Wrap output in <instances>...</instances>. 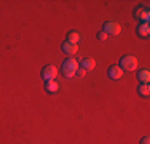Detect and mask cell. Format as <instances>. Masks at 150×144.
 Segmentation results:
<instances>
[{
    "label": "cell",
    "mask_w": 150,
    "mask_h": 144,
    "mask_svg": "<svg viewBox=\"0 0 150 144\" xmlns=\"http://www.w3.org/2000/svg\"><path fill=\"white\" fill-rule=\"evenodd\" d=\"M78 67H80V64H78L74 58H67V59L62 63V75L67 77V78H72Z\"/></svg>",
    "instance_id": "1"
},
{
    "label": "cell",
    "mask_w": 150,
    "mask_h": 144,
    "mask_svg": "<svg viewBox=\"0 0 150 144\" xmlns=\"http://www.w3.org/2000/svg\"><path fill=\"white\" fill-rule=\"evenodd\" d=\"M118 67L121 71H136V69H137V58L133 56V55L121 56Z\"/></svg>",
    "instance_id": "2"
},
{
    "label": "cell",
    "mask_w": 150,
    "mask_h": 144,
    "mask_svg": "<svg viewBox=\"0 0 150 144\" xmlns=\"http://www.w3.org/2000/svg\"><path fill=\"white\" fill-rule=\"evenodd\" d=\"M42 78H43L45 82H50V80H54L56 75H58V69H56L53 64H48V66H45L43 69L40 72Z\"/></svg>",
    "instance_id": "3"
},
{
    "label": "cell",
    "mask_w": 150,
    "mask_h": 144,
    "mask_svg": "<svg viewBox=\"0 0 150 144\" xmlns=\"http://www.w3.org/2000/svg\"><path fill=\"white\" fill-rule=\"evenodd\" d=\"M102 31L107 35H118L121 32V26L118 23H115V21H107V23H104V26H102Z\"/></svg>",
    "instance_id": "4"
},
{
    "label": "cell",
    "mask_w": 150,
    "mask_h": 144,
    "mask_svg": "<svg viewBox=\"0 0 150 144\" xmlns=\"http://www.w3.org/2000/svg\"><path fill=\"white\" fill-rule=\"evenodd\" d=\"M134 18L136 19H139L141 23H149L150 19V11L147 6H137V8L134 10Z\"/></svg>",
    "instance_id": "5"
},
{
    "label": "cell",
    "mask_w": 150,
    "mask_h": 144,
    "mask_svg": "<svg viewBox=\"0 0 150 144\" xmlns=\"http://www.w3.org/2000/svg\"><path fill=\"white\" fill-rule=\"evenodd\" d=\"M107 75H109V78H112V80H120V78L123 77V71H121L118 66H110L109 69H107Z\"/></svg>",
    "instance_id": "6"
},
{
    "label": "cell",
    "mask_w": 150,
    "mask_h": 144,
    "mask_svg": "<svg viewBox=\"0 0 150 144\" xmlns=\"http://www.w3.org/2000/svg\"><path fill=\"white\" fill-rule=\"evenodd\" d=\"M61 50H62L66 55H75V53L78 51V45H74V43H70V42H62V45H61Z\"/></svg>",
    "instance_id": "7"
},
{
    "label": "cell",
    "mask_w": 150,
    "mask_h": 144,
    "mask_svg": "<svg viewBox=\"0 0 150 144\" xmlns=\"http://www.w3.org/2000/svg\"><path fill=\"white\" fill-rule=\"evenodd\" d=\"M136 34H137L139 37H149V34H150L149 23H139L137 29H136Z\"/></svg>",
    "instance_id": "8"
},
{
    "label": "cell",
    "mask_w": 150,
    "mask_h": 144,
    "mask_svg": "<svg viewBox=\"0 0 150 144\" xmlns=\"http://www.w3.org/2000/svg\"><path fill=\"white\" fill-rule=\"evenodd\" d=\"M80 67L85 71H93L96 67V61L93 59V58H83L80 63Z\"/></svg>",
    "instance_id": "9"
},
{
    "label": "cell",
    "mask_w": 150,
    "mask_h": 144,
    "mask_svg": "<svg viewBox=\"0 0 150 144\" xmlns=\"http://www.w3.org/2000/svg\"><path fill=\"white\" fill-rule=\"evenodd\" d=\"M66 40L70 42V43H74V45H78V43H80V40H81V37H80V34H78V32L70 31V32H67Z\"/></svg>",
    "instance_id": "10"
},
{
    "label": "cell",
    "mask_w": 150,
    "mask_h": 144,
    "mask_svg": "<svg viewBox=\"0 0 150 144\" xmlns=\"http://www.w3.org/2000/svg\"><path fill=\"white\" fill-rule=\"evenodd\" d=\"M137 80L141 83H149L150 82V71L149 69H142L137 72Z\"/></svg>",
    "instance_id": "11"
},
{
    "label": "cell",
    "mask_w": 150,
    "mask_h": 144,
    "mask_svg": "<svg viewBox=\"0 0 150 144\" xmlns=\"http://www.w3.org/2000/svg\"><path fill=\"white\" fill-rule=\"evenodd\" d=\"M45 90H46L48 93H58V90H59V85H58V82H54V80L45 82Z\"/></svg>",
    "instance_id": "12"
},
{
    "label": "cell",
    "mask_w": 150,
    "mask_h": 144,
    "mask_svg": "<svg viewBox=\"0 0 150 144\" xmlns=\"http://www.w3.org/2000/svg\"><path fill=\"white\" fill-rule=\"evenodd\" d=\"M137 93H139L141 96H144V98H147V96L150 95V85H149V83H139Z\"/></svg>",
    "instance_id": "13"
},
{
    "label": "cell",
    "mask_w": 150,
    "mask_h": 144,
    "mask_svg": "<svg viewBox=\"0 0 150 144\" xmlns=\"http://www.w3.org/2000/svg\"><path fill=\"white\" fill-rule=\"evenodd\" d=\"M96 37H98V40H101V42H104V40H105V38H107V37H109V35H107V34H105V32H104V31H99V32H98V35H96Z\"/></svg>",
    "instance_id": "14"
},
{
    "label": "cell",
    "mask_w": 150,
    "mask_h": 144,
    "mask_svg": "<svg viewBox=\"0 0 150 144\" xmlns=\"http://www.w3.org/2000/svg\"><path fill=\"white\" fill-rule=\"evenodd\" d=\"M85 74H86V71H85V69H81V67H78L77 72H75V75H77V77H83Z\"/></svg>",
    "instance_id": "15"
},
{
    "label": "cell",
    "mask_w": 150,
    "mask_h": 144,
    "mask_svg": "<svg viewBox=\"0 0 150 144\" xmlns=\"http://www.w3.org/2000/svg\"><path fill=\"white\" fill-rule=\"evenodd\" d=\"M139 144H150V136H144V138H141Z\"/></svg>",
    "instance_id": "16"
}]
</instances>
